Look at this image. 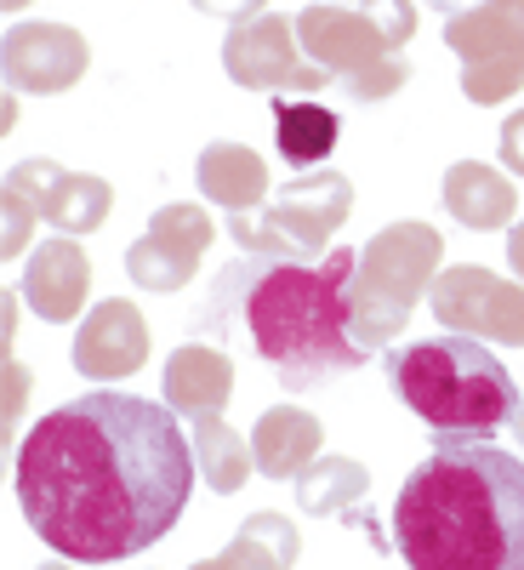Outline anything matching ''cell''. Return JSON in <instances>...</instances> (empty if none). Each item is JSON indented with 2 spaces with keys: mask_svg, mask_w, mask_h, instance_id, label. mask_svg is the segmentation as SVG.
<instances>
[{
  "mask_svg": "<svg viewBox=\"0 0 524 570\" xmlns=\"http://www.w3.org/2000/svg\"><path fill=\"white\" fill-rule=\"evenodd\" d=\"M195 473V440H182L171 405L103 389L29 428L12 485L29 531L52 553L120 564L182 519Z\"/></svg>",
  "mask_w": 524,
  "mask_h": 570,
  "instance_id": "cell-1",
  "label": "cell"
},
{
  "mask_svg": "<svg viewBox=\"0 0 524 570\" xmlns=\"http://www.w3.org/2000/svg\"><path fill=\"white\" fill-rule=\"evenodd\" d=\"M359 252H330L325 263H228L195 314L206 337L246 343L291 394L365 365L348 320V285Z\"/></svg>",
  "mask_w": 524,
  "mask_h": 570,
  "instance_id": "cell-2",
  "label": "cell"
},
{
  "mask_svg": "<svg viewBox=\"0 0 524 570\" xmlns=\"http://www.w3.org/2000/svg\"><path fill=\"white\" fill-rule=\"evenodd\" d=\"M394 553L411 570H524V462L434 434L394 497Z\"/></svg>",
  "mask_w": 524,
  "mask_h": 570,
  "instance_id": "cell-3",
  "label": "cell"
},
{
  "mask_svg": "<svg viewBox=\"0 0 524 570\" xmlns=\"http://www.w3.org/2000/svg\"><path fill=\"white\" fill-rule=\"evenodd\" d=\"M383 371L394 400L451 440H491L518 411V389L502 354H491V343L451 337V331L388 348Z\"/></svg>",
  "mask_w": 524,
  "mask_h": 570,
  "instance_id": "cell-4",
  "label": "cell"
},
{
  "mask_svg": "<svg viewBox=\"0 0 524 570\" xmlns=\"http://www.w3.org/2000/svg\"><path fill=\"white\" fill-rule=\"evenodd\" d=\"M416 35L411 0H359V7H314L297 12V46L314 69H325L354 104H383L411 80L399 46Z\"/></svg>",
  "mask_w": 524,
  "mask_h": 570,
  "instance_id": "cell-5",
  "label": "cell"
},
{
  "mask_svg": "<svg viewBox=\"0 0 524 570\" xmlns=\"http://www.w3.org/2000/svg\"><path fill=\"white\" fill-rule=\"evenodd\" d=\"M439 263H445V240L427 223H388L383 234H370L359 246L354 285H348V320H354V343L365 354L394 348L411 308L434 292Z\"/></svg>",
  "mask_w": 524,
  "mask_h": 570,
  "instance_id": "cell-6",
  "label": "cell"
},
{
  "mask_svg": "<svg viewBox=\"0 0 524 570\" xmlns=\"http://www.w3.org/2000/svg\"><path fill=\"white\" fill-rule=\"evenodd\" d=\"M354 212V183L343 171H303L263 212L228 217V240L257 263H325L330 234Z\"/></svg>",
  "mask_w": 524,
  "mask_h": 570,
  "instance_id": "cell-7",
  "label": "cell"
},
{
  "mask_svg": "<svg viewBox=\"0 0 524 570\" xmlns=\"http://www.w3.org/2000/svg\"><path fill=\"white\" fill-rule=\"evenodd\" d=\"M445 46L462 63L467 104H502L524 91V0H479L445 18Z\"/></svg>",
  "mask_w": 524,
  "mask_h": 570,
  "instance_id": "cell-8",
  "label": "cell"
},
{
  "mask_svg": "<svg viewBox=\"0 0 524 570\" xmlns=\"http://www.w3.org/2000/svg\"><path fill=\"white\" fill-rule=\"evenodd\" d=\"M427 308L439 314V325L451 337H473V343H502V348H524V285L502 279L491 268H439Z\"/></svg>",
  "mask_w": 524,
  "mask_h": 570,
  "instance_id": "cell-9",
  "label": "cell"
},
{
  "mask_svg": "<svg viewBox=\"0 0 524 570\" xmlns=\"http://www.w3.org/2000/svg\"><path fill=\"white\" fill-rule=\"evenodd\" d=\"M223 69L234 86L246 91H319V86H337L325 69H314L297 46V18H279V12H263L240 29H228L223 40Z\"/></svg>",
  "mask_w": 524,
  "mask_h": 570,
  "instance_id": "cell-10",
  "label": "cell"
},
{
  "mask_svg": "<svg viewBox=\"0 0 524 570\" xmlns=\"http://www.w3.org/2000/svg\"><path fill=\"white\" fill-rule=\"evenodd\" d=\"M211 240H217V223L206 217V206H195V200L160 206L149 217V228L126 246V274L142 292H182L195 279L200 257L211 252Z\"/></svg>",
  "mask_w": 524,
  "mask_h": 570,
  "instance_id": "cell-11",
  "label": "cell"
},
{
  "mask_svg": "<svg viewBox=\"0 0 524 570\" xmlns=\"http://www.w3.org/2000/svg\"><path fill=\"white\" fill-rule=\"evenodd\" d=\"M7 188L12 195H23L46 228L58 234H98L109 223V206H115V188L103 177H86V171H63L58 160H18L7 171Z\"/></svg>",
  "mask_w": 524,
  "mask_h": 570,
  "instance_id": "cell-12",
  "label": "cell"
},
{
  "mask_svg": "<svg viewBox=\"0 0 524 570\" xmlns=\"http://www.w3.org/2000/svg\"><path fill=\"white\" fill-rule=\"evenodd\" d=\"M86 40L69 23H12L0 40V75L18 98H58L86 75Z\"/></svg>",
  "mask_w": 524,
  "mask_h": 570,
  "instance_id": "cell-13",
  "label": "cell"
},
{
  "mask_svg": "<svg viewBox=\"0 0 524 570\" xmlns=\"http://www.w3.org/2000/svg\"><path fill=\"white\" fill-rule=\"evenodd\" d=\"M69 360L86 383H126V376H137L142 360H149V320H142L126 297H103L80 320Z\"/></svg>",
  "mask_w": 524,
  "mask_h": 570,
  "instance_id": "cell-14",
  "label": "cell"
},
{
  "mask_svg": "<svg viewBox=\"0 0 524 570\" xmlns=\"http://www.w3.org/2000/svg\"><path fill=\"white\" fill-rule=\"evenodd\" d=\"M23 303L46 320V325H69L80 320L86 308V292H91V263L86 252L69 240V234H58V240H40L23 263V279H18Z\"/></svg>",
  "mask_w": 524,
  "mask_h": 570,
  "instance_id": "cell-15",
  "label": "cell"
},
{
  "mask_svg": "<svg viewBox=\"0 0 524 570\" xmlns=\"http://www.w3.org/2000/svg\"><path fill=\"white\" fill-rule=\"evenodd\" d=\"M234 394V365L223 348H206V343H177L166 371H160V400L177 411V416H223Z\"/></svg>",
  "mask_w": 524,
  "mask_h": 570,
  "instance_id": "cell-16",
  "label": "cell"
},
{
  "mask_svg": "<svg viewBox=\"0 0 524 570\" xmlns=\"http://www.w3.org/2000/svg\"><path fill=\"white\" fill-rule=\"evenodd\" d=\"M319 445H325V428L303 405H274L251 428V456H257V473H268V480H303L319 462Z\"/></svg>",
  "mask_w": 524,
  "mask_h": 570,
  "instance_id": "cell-17",
  "label": "cell"
},
{
  "mask_svg": "<svg viewBox=\"0 0 524 570\" xmlns=\"http://www.w3.org/2000/svg\"><path fill=\"white\" fill-rule=\"evenodd\" d=\"M439 200L445 212L473 228V234H496V228H513V212H518V195H513V177L485 166V160H456L439 183Z\"/></svg>",
  "mask_w": 524,
  "mask_h": 570,
  "instance_id": "cell-18",
  "label": "cell"
},
{
  "mask_svg": "<svg viewBox=\"0 0 524 570\" xmlns=\"http://www.w3.org/2000/svg\"><path fill=\"white\" fill-rule=\"evenodd\" d=\"M195 183L211 206H223L228 217H246L268 206V166L246 142H206L195 160Z\"/></svg>",
  "mask_w": 524,
  "mask_h": 570,
  "instance_id": "cell-19",
  "label": "cell"
},
{
  "mask_svg": "<svg viewBox=\"0 0 524 570\" xmlns=\"http://www.w3.org/2000/svg\"><path fill=\"white\" fill-rule=\"evenodd\" d=\"M337 137H343V120L330 115L325 104L291 98V91H279V98H274V142H279L285 166L314 171L319 160H330V149H337Z\"/></svg>",
  "mask_w": 524,
  "mask_h": 570,
  "instance_id": "cell-20",
  "label": "cell"
},
{
  "mask_svg": "<svg viewBox=\"0 0 524 570\" xmlns=\"http://www.w3.org/2000/svg\"><path fill=\"white\" fill-rule=\"evenodd\" d=\"M297 564V525L285 513H251L234 542L188 570H291Z\"/></svg>",
  "mask_w": 524,
  "mask_h": 570,
  "instance_id": "cell-21",
  "label": "cell"
},
{
  "mask_svg": "<svg viewBox=\"0 0 524 570\" xmlns=\"http://www.w3.org/2000/svg\"><path fill=\"white\" fill-rule=\"evenodd\" d=\"M188 440H195V468H200V480H206L217 497L246 491L251 468H257L251 440H240L223 416H195V434H188Z\"/></svg>",
  "mask_w": 524,
  "mask_h": 570,
  "instance_id": "cell-22",
  "label": "cell"
},
{
  "mask_svg": "<svg viewBox=\"0 0 524 570\" xmlns=\"http://www.w3.org/2000/svg\"><path fill=\"white\" fill-rule=\"evenodd\" d=\"M365 491H370L365 462H354V456H319L297 480V508L314 513V519H325V513L348 519L354 508H365Z\"/></svg>",
  "mask_w": 524,
  "mask_h": 570,
  "instance_id": "cell-23",
  "label": "cell"
},
{
  "mask_svg": "<svg viewBox=\"0 0 524 570\" xmlns=\"http://www.w3.org/2000/svg\"><path fill=\"white\" fill-rule=\"evenodd\" d=\"M0 257H18L23 246H29V228L40 223V212L23 200V195H12V188H0Z\"/></svg>",
  "mask_w": 524,
  "mask_h": 570,
  "instance_id": "cell-24",
  "label": "cell"
},
{
  "mask_svg": "<svg viewBox=\"0 0 524 570\" xmlns=\"http://www.w3.org/2000/svg\"><path fill=\"white\" fill-rule=\"evenodd\" d=\"M263 7H268V0H195V12H206V18H228L234 29L251 23V18H263Z\"/></svg>",
  "mask_w": 524,
  "mask_h": 570,
  "instance_id": "cell-25",
  "label": "cell"
},
{
  "mask_svg": "<svg viewBox=\"0 0 524 570\" xmlns=\"http://www.w3.org/2000/svg\"><path fill=\"white\" fill-rule=\"evenodd\" d=\"M496 149H502V166L524 177V109H518V115H507V126H502V142H496Z\"/></svg>",
  "mask_w": 524,
  "mask_h": 570,
  "instance_id": "cell-26",
  "label": "cell"
},
{
  "mask_svg": "<svg viewBox=\"0 0 524 570\" xmlns=\"http://www.w3.org/2000/svg\"><path fill=\"white\" fill-rule=\"evenodd\" d=\"M23 394H29V376H23V365L12 360V365H7V422L23 416Z\"/></svg>",
  "mask_w": 524,
  "mask_h": 570,
  "instance_id": "cell-27",
  "label": "cell"
},
{
  "mask_svg": "<svg viewBox=\"0 0 524 570\" xmlns=\"http://www.w3.org/2000/svg\"><path fill=\"white\" fill-rule=\"evenodd\" d=\"M507 263H513V274H518V285H524V217L507 228Z\"/></svg>",
  "mask_w": 524,
  "mask_h": 570,
  "instance_id": "cell-28",
  "label": "cell"
},
{
  "mask_svg": "<svg viewBox=\"0 0 524 570\" xmlns=\"http://www.w3.org/2000/svg\"><path fill=\"white\" fill-rule=\"evenodd\" d=\"M513 434H518V445H524V400H518V411H513Z\"/></svg>",
  "mask_w": 524,
  "mask_h": 570,
  "instance_id": "cell-29",
  "label": "cell"
},
{
  "mask_svg": "<svg viewBox=\"0 0 524 570\" xmlns=\"http://www.w3.org/2000/svg\"><path fill=\"white\" fill-rule=\"evenodd\" d=\"M0 7H7V12H23V7H29V0H0Z\"/></svg>",
  "mask_w": 524,
  "mask_h": 570,
  "instance_id": "cell-30",
  "label": "cell"
},
{
  "mask_svg": "<svg viewBox=\"0 0 524 570\" xmlns=\"http://www.w3.org/2000/svg\"><path fill=\"white\" fill-rule=\"evenodd\" d=\"M330 7H359V0H330Z\"/></svg>",
  "mask_w": 524,
  "mask_h": 570,
  "instance_id": "cell-31",
  "label": "cell"
},
{
  "mask_svg": "<svg viewBox=\"0 0 524 570\" xmlns=\"http://www.w3.org/2000/svg\"><path fill=\"white\" fill-rule=\"evenodd\" d=\"M40 570H75V564H40Z\"/></svg>",
  "mask_w": 524,
  "mask_h": 570,
  "instance_id": "cell-32",
  "label": "cell"
}]
</instances>
